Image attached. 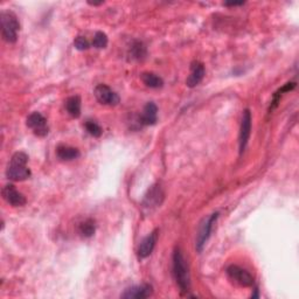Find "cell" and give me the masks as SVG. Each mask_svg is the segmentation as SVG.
<instances>
[{
	"label": "cell",
	"mask_w": 299,
	"mask_h": 299,
	"mask_svg": "<svg viewBox=\"0 0 299 299\" xmlns=\"http://www.w3.org/2000/svg\"><path fill=\"white\" fill-rule=\"evenodd\" d=\"M84 126H86L87 132L89 133L90 136H92V137H101V136H102L103 130L97 123H96V122L87 121L86 124H84Z\"/></svg>",
	"instance_id": "cell-20"
},
{
	"label": "cell",
	"mask_w": 299,
	"mask_h": 299,
	"mask_svg": "<svg viewBox=\"0 0 299 299\" xmlns=\"http://www.w3.org/2000/svg\"><path fill=\"white\" fill-rule=\"evenodd\" d=\"M153 288L150 284H143L132 286L128 290H125V292L122 294V298L126 299H144L152 296Z\"/></svg>",
	"instance_id": "cell-10"
},
{
	"label": "cell",
	"mask_w": 299,
	"mask_h": 299,
	"mask_svg": "<svg viewBox=\"0 0 299 299\" xmlns=\"http://www.w3.org/2000/svg\"><path fill=\"white\" fill-rule=\"evenodd\" d=\"M66 110L74 118L79 117L81 115V98H79V96H71L66 101Z\"/></svg>",
	"instance_id": "cell-15"
},
{
	"label": "cell",
	"mask_w": 299,
	"mask_h": 299,
	"mask_svg": "<svg viewBox=\"0 0 299 299\" xmlns=\"http://www.w3.org/2000/svg\"><path fill=\"white\" fill-rule=\"evenodd\" d=\"M96 231V225L92 218H88V220L83 221L78 227V233L81 234L83 237H91Z\"/></svg>",
	"instance_id": "cell-18"
},
{
	"label": "cell",
	"mask_w": 299,
	"mask_h": 299,
	"mask_svg": "<svg viewBox=\"0 0 299 299\" xmlns=\"http://www.w3.org/2000/svg\"><path fill=\"white\" fill-rule=\"evenodd\" d=\"M2 194L4 200H5L7 204H10L13 207H21L26 204V197H25L20 192L16 191V188L13 185H6L5 187L3 188Z\"/></svg>",
	"instance_id": "cell-9"
},
{
	"label": "cell",
	"mask_w": 299,
	"mask_h": 299,
	"mask_svg": "<svg viewBox=\"0 0 299 299\" xmlns=\"http://www.w3.org/2000/svg\"><path fill=\"white\" fill-rule=\"evenodd\" d=\"M89 4L92 6H98V5H101V4H103V3H89Z\"/></svg>",
	"instance_id": "cell-24"
},
{
	"label": "cell",
	"mask_w": 299,
	"mask_h": 299,
	"mask_svg": "<svg viewBox=\"0 0 299 299\" xmlns=\"http://www.w3.org/2000/svg\"><path fill=\"white\" fill-rule=\"evenodd\" d=\"M95 96L101 104L111 105V107H115L121 101L119 96L110 87L105 86V84H98L95 88Z\"/></svg>",
	"instance_id": "cell-6"
},
{
	"label": "cell",
	"mask_w": 299,
	"mask_h": 299,
	"mask_svg": "<svg viewBox=\"0 0 299 299\" xmlns=\"http://www.w3.org/2000/svg\"><path fill=\"white\" fill-rule=\"evenodd\" d=\"M227 275L231 281H234L238 285L244 286V288L254 285L252 276L247 270L240 268L238 265H230V267L227 268Z\"/></svg>",
	"instance_id": "cell-5"
},
{
	"label": "cell",
	"mask_w": 299,
	"mask_h": 299,
	"mask_svg": "<svg viewBox=\"0 0 299 299\" xmlns=\"http://www.w3.org/2000/svg\"><path fill=\"white\" fill-rule=\"evenodd\" d=\"M27 126L31 128L37 137H45L48 134L47 119L40 112H33L27 117Z\"/></svg>",
	"instance_id": "cell-7"
},
{
	"label": "cell",
	"mask_w": 299,
	"mask_h": 299,
	"mask_svg": "<svg viewBox=\"0 0 299 299\" xmlns=\"http://www.w3.org/2000/svg\"><path fill=\"white\" fill-rule=\"evenodd\" d=\"M158 240V230H154L150 235L143 240L139 244V248H138V256L139 258H146L152 254V251L155 247V243H157Z\"/></svg>",
	"instance_id": "cell-11"
},
{
	"label": "cell",
	"mask_w": 299,
	"mask_h": 299,
	"mask_svg": "<svg viewBox=\"0 0 299 299\" xmlns=\"http://www.w3.org/2000/svg\"><path fill=\"white\" fill-rule=\"evenodd\" d=\"M28 155L25 152H16L11 159L6 170V176L13 181H23L31 176V170L27 167Z\"/></svg>",
	"instance_id": "cell-1"
},
{
	"label": "cell",
	"mask_w": 299,
	"mask_h": 299,
	"mask_svg": "<svg viewBox=\"0 0 299 299\" xmlns=\"http://www.w3.org/2000/svg\"><path fill=\"white\" fill-rule=\"evenodd\" d=\"M130 55L134 60H142L146 55V48L142 42H134L131 49H130Z\"/></svg>",
	"instance_id": "cell-19"
},
{
	"label": "cell",
	"mask_w": 299,
	"mask_h": 299,
	"mask_svg": "<svg viewBox=\"0 0 299 299\" xmlns=\"http://www.w3.org/2000/svg\"><path fill=\"white\" fill-rule=\"evenodd\" d=\"M217 217H218V213L216 212V213H213L212 215H209L208 217H205L204 221L201 222V225L199 227V231H197L196 243H195V248L199 252L202 251L206 242L208 241L210 233H212V230H213V225L217 220Z\"/></svg>",
	"instance_id": "cell-4"
},
{
	"label": "cell",
	"mask_w": 299,
	"mask_h": 299,
	"mask_svg": "<svg viewBox=\"0 0 299 299\" xmlns=\"http://www.w3.org/2000/svg\"><path fill=\"white\" fill-rule=\"evenodd\" d=\"M74 46L78 50H86L89 48V42H88V40L84 36H77L74 40Z\"/></svg>",
	"instance_id": "cell-22"
},
{
	"label": "cell",
	"mask_w": 299,
	"mask_h": 299,
	"mask_svg": "<svg viewBox=\"0 0 299 299\" xmlns=\"http://www.w3.org/2000/svg\"><path fill=\"white\" fill-rule=\"evenodd\" d=\"M92 45L94 47L102 49L105 48L108 46V36L103 32H97L94 36V40H92Z\"/></svg>",
	"instance_id": "cell-21"
},
{
	"label": "cell",
	"mask_w": 299,
	"mask_h": 299,
	"mask_svg": "<svg viewBox=\"0 0 299 299\" xmlns=\"http://www.w3.org/2000/svg\"><path fill=\"white\" fill-rule=\"evenodd\" d=\"M158 108L154 103L150 102L144 107V110L141 116V124L143 125H154L157 123Z\"/></svg>",
	"instance_id": "cell-13"
},
{
	"label": "cell",
	"mask_w": 299,
	"mask_h": 299,
	"mask_svg": "<svg viewBox=\"0 0 299 299\" xmlns=\"http://www.w3.org/2000/svg\"><path fill=\"white\" fill-rule=\"evenodd\" d=\"M164 194L162 192V188L158 186H152V188L149 191V194L146 195L144 200L145 207H157L162 204V200Z\"/></svg>",
	"instance_id": "cell-14"
},
{
	"label": "cell",
	"mask_w": 299,
	"mask_h": 299,
	"mask_svg": "<svg viewBox=\"0 0 299 299\" xmlns=\"http://www.w3.org/2000/svg\"><path fill=\"white\" fill-rule=\"evenodd\" d=\"M205 77V66L199 61H194L191 65V74L186 79V83L189 88H194L199 84Z\"/></svg>",
	"instance_id": "cell-12"
},
{
	"label": "cell",
	"mask_w": 299,
	"mask_h": 299,
	"mask_svg": "<svg viewBox=\"0 0 299 299\" xmlns=\"http://www.w3.org/2000/svg\"><path fill=\"white\" fill-rule=\"evenodd\" d=\"M226 6H238V5H243V3H225Z\"/></svg>",
	"instance_id": "cell-23"
},
{
	"label": "cell",
	"mask_w": 299,
	"mask_h": 299,
	"mask_svg": "<svg viewBox=\"0 0 299 299\" xmlns=\"http://www.w3.org/2000/svg\"><path fill=\"white\" fill-rule=\"evenodd\" d=\"M0 21H2L3 39L8 44H14L18 39V32L20 29V24L16 15L11 11H3L0 14Z\"/></svg>",
	"instance_id": "cell-3"
},
{
	"label": "cell",
	"mask_w": 299,
	"mask_h": 299,
	"mask_svg": "<svg viewBox=\"0 0 299 299\" xmlns=\"http://www.w3.org/2000/svg\"><path fill=\"white\" fill-rule=\"evenodd\" d=\"M142 81L144 82L146 87L153 88V89H158V88H162L164 81L163 78L158 76L157 74L153 73H143L142 74Z\"/></svg>",
	"instance_id": "cell-17"
},
{
	"label": "cell",
	"mask_w": 299,
	"mask_h": 299,
	"mask_svg": "<svg viewBox=\"0 0 299 299\" xmlns=\"http://www.w3.org/2000/svg\"><path fill=\"white\" fill-rule=\"evenodd\" d=\"M173 275L176 284L180 288V291L188 292L189 288H191V278H189L186 260H185L180 249H175L173 254Z\"/></svg>",
	"instance_id": "cell-2"
},
{
	"label": "cell",
	"mask_w": 299,
	"mask_h": 299,
	"mask_svg": "<svg viewBox=\"0 0 299 299\" xmlns=\"http://www.w3.org/2000/svg\"><path fill=\"white\" fill-rule=\"evenodd\" d=\"M56 154L61 160H73L79 157V151L75 147L60 145L56 149Z\"/></svg>",
	"instance_id": "cell-16"
},
{
	"label": "cell",
	"mask_w": 299,
	"mask_h": 299,
	"mask_svg": "<svg viewBox=\"0 0 299 299\" xmlns=\"http://www.w3.org/2000/svg\"><path fill=\"white\" fill-rule=\"evenodd\" d=\"M250 132H251V112L249 109H247V110H244L243 112L241 129H240V138H238L240 153H243V151L246 150L248 142H249V138H250Z\"/></svg>",
	"instance_id": "cell-8"
}]
</instances>
